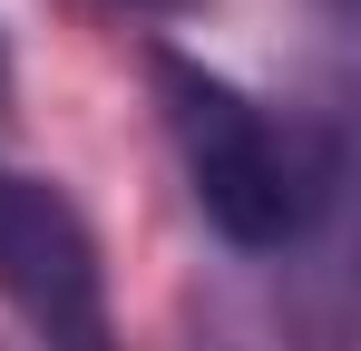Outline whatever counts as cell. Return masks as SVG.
Listing matches in <instances>:
<instances>
[{
	"mask_svg": "<svg viewBox=\"0 0 361 351\" xmlns=\"http://www.w3.org/2000/svg\"><path fill=\"white\" fill-rule=\"evenodd\" d=\"M0 302L49 351H118L88 215L68 205L59 185L20 176V166H0Z\"/></svg>",
	"mask_w": 361,
	"mask_h": 351,
	"instance_id": "cell-2",
	"label": "cell"
},
{
	"mask_svg": "<svg viewBox=\"0 0 361 351\" xmlns=\"http://www.w3.org/2000/svg\"><path fill=\"white\" fill-rule=\"evenodd\" d=\"M0 108H10V68H0Z\"/></svg>",
	"mask_w": 361,
	"mask_h": 351,
	"instance_id": "cell-4",
	"label": "cell"
},
{
	"mask_svg": "<svg viewBox=\"0 0 361 351\" xmlns=\"http://www.w3.org/2000/svg\"><path fill=\"white\" fill-rule=\"evenodd\" d=\"M157 98H166V127H176V156H185V185H195L205 225L225 244H244V254L302 244L312 205H322V176L302 166L293 137L235 78H215L195 58H157Z\"/></svg>",
	"mask_w": 361,
	"mask_h": 351,
	"instance_id": "cell-1",
	"label": "cell"
},
{
	"mask_svg": "<svg viewBox=\"0 0 361 351\" xmlns=\"http://www.w3.org/2000/svg\"><path fill=\"white\" fill-rule=\"evenodd\" d=\"M127 10H195V0H127Z\"/></svg>",
	"mask_w": 361,
	"mask_h": 351,
	"instance_id": "cell-3",
	"label": "cell"
}]
</instances>
